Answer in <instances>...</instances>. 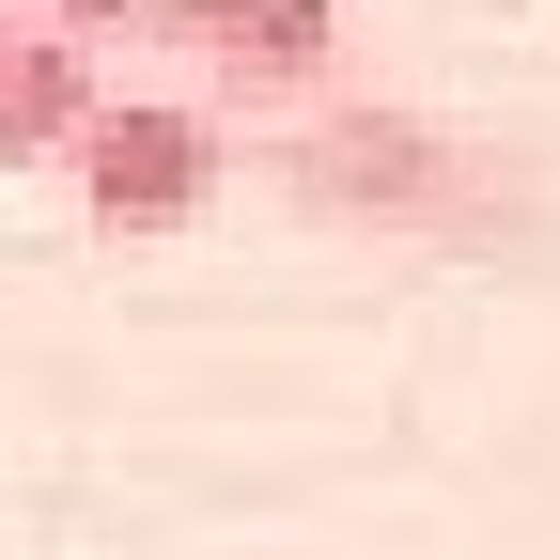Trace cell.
<instances>
[{
    "label": "cell",
    "instance_id": "cell-1",
    "mask_svg": "<svg viewBox=\"0 0 560 560\" xmlns=\"http://www.w3.org/2000/svg\"><path fill=\"white\" fill-rule=\"evenodd\" d=\"M62 172H79V202H94L109 234H187L234 156H219V125L172 109V94H94L79 140H62Z\"/></svg>",
    "mask_w": 560,
    "mask_h": 560
},
{
    "label": "cell",
    "instance_id": "cell-2",
    "mask_svg": "<svg viewBox=\"0 0 560 560\" xmlns=\"http://www.w3.org/2000/svg\"><path fill=\"white\" fill-rule=\"evenodd\" d=\"M156 32H172L219 94L280 109V94H312L327 62H342V0H156Z\"/></svg>",
    "mask_w": 560,
    "mask_h": 560
},
{
    "label": "cell",
    "instance_id": "cell-3",
    "mask_svg": "<svg viewBox=\"0 0 560 560\" xmlns=\"http://www.w3.org/2000/svg\"><path fill=\"white\" fill-rule=\"evenodd\" d=\"M94 109V47H62L32 0H0V156H62Z\"/></svg>",
    "mask_w": 560,
    "mask_h": 560
},
{
    "label": "cell",
    "instance_id": "cell-4",
    "mask_svg": "<svg viewBox=\"0 0 560 560\" xmlns=\"http://www.w3.org/2000/svg\"><path fill=\"white\" fill-rule=\"evenodd\" d=\"M32 16H47L62 47H94V32H156V0H32Z\"/></svg>",
    "mask_w": 560,
    "mask_h": 560
}]
</instances>
